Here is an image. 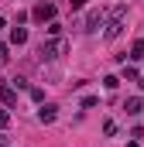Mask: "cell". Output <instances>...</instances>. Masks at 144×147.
Listing matches in <instances>:
<instances>
[{"mask_svg": "<svg viewBox=\"0 0 144 147\" xmlns=\"http://www.w3.org/2000/svg\"><path fill=\"white\" fill-rule=\"evenodd\" d=\"M10 41H14V45H24V41H28V31H24V28H14V31H10Z\"/></svg>", "mask_w": 144, "mask_h": 147, "instance_id": "obj_8", "label": "cell"}, {"mask_svg": "<svg viewBox=\"0 0 144 147\" xmlns=\"http://www.w3.org/2000/svg\"><path fill=\"white\" fill-rule=\"evenodd\" d=\"M96 103H100V99H96V96H82V110H93V106H96Z\"/></svg>", "mask_w": 144, "mask_h": 147, "instance_id": "obj_12", "label": "cell"}, {"mask_svg": "<svg viewBox=\"0 0 144 147\" xmlns=\"http://www.w3.org/2000/svg\"><path fill=\"white\" fill-rule=\"evenodd\" d=\"M0 147H3V137H0Z\"/></svg>", "mask_w": 144, "mask_h": 147, "instance_id": "obj_21", "label": "cell"}, {"mask_svg": "<svg viewBox=\"0 0 144 147\" xmlns=\"http://www.w3.org/2000/svg\"><path fill=\"white\" fill-rule=\"evenodd\" d=\"M31 99H35V103H45V92H41L38 86H35V89H31Z\"/></svg>", "mask_w": 144, "mask_h": 147, "instance_id": "obj_14", "label": "cell"}, {"mask_svg": "<svg viewBox=\"0 0 144 147\" xmlns=\"http://www.w3.org/2000/svg\"><path fill=\"white\" fill-rule=\"evenodd\" d=\"M0 103H3V106H14V103H17V89H14V82H7V79H0Z\"/></svg>", "mask_w": 144, "mask_h": 147, "instance_id": "obj_4", "label": "cell"}, {"mask_svg": "<svg viewBox=\"0 0 144 147\" xmlns=\"http://www.w3.org/2000/svg\"><path fill=\"white\" fill-rule=\"evenodd\" d=\"M62 51H65V41H62V38H52V41H45V45L38 48V58H41V62H55Z\"/></svg>", "mask_w": 144, "mask_h": 147, "instance_id": "obj_2", "label": "cell"}, {"mask_svg": "<svg viewBox=\"0 0 144 147\" xmlns=\"http://www.w3.org/2000/svg\"><path fill=\"white\" fill-rule=\"evenodd\" d=\"M69 7H72V10H79V7H86V0H69Z\"/></svg>", "mask_w": 144, "mask_h": 147, "instance_id": "obj_17", "label": "cell"}, {"mask_svg": "<svg viewBox=\"0 0 144 147\" xmlns=\"http://www.w3.org/2000/svg\"><path fill=\"white\" fill-rule=\"evenodd\" d=\"M127 58H144V41H141V38L130 45V55H127Z\"/></svg>", "mask_w": 144, "mask_h": 147, "instance_id": "obj_9", "label": "cell"}, {"mask_svg": "<svg viewBox=\"0 0 144 147\" xmlns=\"http://www.w3.org/2000/svg\"><path fill=\"white\" fill-rule=\"evenodd\" d=\"M100 28H107V14H103V10H89V17H86V31H100Z\"/></svg>", "mask_w": 144, "mask_h": 147, "instance_id": "obj_5", "label": "cell"}, {"mask_svg": "<svg viewBox=\"0 0 144 147\" xmlns=\"http://www.w3.org/2000/svg\"><path fill=\"white\" fill-rule=\"evenodd\" d=\"M3 28H7V21H3V17H0V34H3Z\"/></svg>", "mask_w": 144, "mask_h": 147, "instance_id": "obj_19", "label": "cell"}, {"mask_svg": "<svg viewBox=\"0 0 144 147\" xmlns=\"http://www.w3.org/2000/svg\"><path fill=\"white\" fill-rule=\"evenodd\" d=\"M103 86H107V89H117V86H120V79H117V75H107V79H103Z\"/></svg>", "mask_w": 144, "mask_h": 147, "instance_id": "obj_13", "label": "cell"}, {"mask_svg": "<svg viewBox=\"0 0 144 147\" xmlns=\"http://www.w3.org/2000/svg\"><path fill=\"white\" fill-rule=\"evenodd\" d=\"M7 123H10V113H7V110H0V130H3Z\"/></svg>", "mask_w": 144, "mask_h": 147, "instance_id": "obj_16", "label": "cell"}, {"mask_svg": "<svg viewBox=\"0 0 144 147\" xmlns=\"http://www.w3.org/2000/svg\"><path fill=\"white\" fill-rule=\"evenodd\" d=\"M124 79H130V82H137L141 75H137V69H134V65H124Z\"/></svg>", "mask_w": 144, "mask_h": 147, "instance_id": "obj_10", "label": "cell"}, {"mask_svg": "<svg viewBox=\"0 0 144 147\" xmlns=\"http://www.w3.org/2000/svg\"><path fill=\"white\" fill-rule=\"evenodd\" d=\"M31 17H35L38 24H45V21H55V3H48V0H41V3H35Z\"/></svg>", "mask_w": 144, "mask_h": 147, "instance_id": "obj_3", "label": "cell"}, {"mask_svg": "<svg viewBox=\"0 0 144 147\" xmlns=\"http://www.w3.org/2000/svg\"><path fill=\"white\" fill-rule=\"evenodd\" d=\"M103 134H107V137H110V134H117V123H113V120H107V123H103Z\"/></svg>", "mask_w": 144, "mask_h": 147, "instance_id": "obj_15", "label": "cell"}, {"mask_svg": "<svg viewBox=\"0 0 144 147\" xmlns=\"http://www.w3.org/2000/svg\"><path fill=\"white\" fill-rule=\"evenodd\" d=\"M124 14H127V7L124 3H113L107 14V38H120V31H124Z\"/></svg>", "mask_w": 144, "mask_h": 147, "instance_id": "obj_1", "label": "cell"}, {"mask_svg": "<svg viewBox=\"0 0 144 147\" xmlns=\"http://www.w3.org/2000/svg\"><path fill=\"white\" fill-rule=\"evenodd\" d=\"M10 55H7V45H0V62H7Z\"/></svg>", "mask_w": 144, "mask_h": 147, "instance_id": "obj_18", "label": "cell"}, {"mask_svg": "<svg viewBox=\"0 0 144 147\" xmlns=\"http://www.w3.org/2000/svg\"><path fill=\"white\" fill-rule=\"evenodd\" d=\"M124 110L130 113V116H134V113H141V110H144V103H141V96H130V99H127V103H124Z\"/></svg>", "mask_w": 144, "mask_h": 147, "instance_id": "obj_7", "label": "cell"}, {"mask_svg": "<svg viewBox=\"0 0 144 147\" xmlns=\"http://www.w3.org/2000/svg\"><path fill=\"white\" fill-rule=\"evenodd\" d=\"M127 147H137V140H130V144H127Z\"/></svg>", "mask_w": 144, "mask_h": 147, "instance_id": "obj_20", "label": "cell"}, {"mask_svg": "<svg viewBox=\"0 0 144 147\" xmlns=\"http://www.w3.org/2000/svg\"><path fill=\"white\" fill-rule=\"evenodd\" d=\"M48 34L58 38V34H62V24H58V21H48Z\"/></svg>", "mask_w": 144, "mask_h": 147, "instance_id": "obj_11", "label": "cell"}, {"mask_svg": "<svg viewBox=\"0 0 144 147\" xmlns=\"http://www.w3.org/2000/svg\"><path fill=\"white\" fill-rule=\"evenodd\" d=\"M55 116H58V106H55V103H45V106L38 110V120H41V123H55Z\"/></svg>", "mask_w": 144, "mask_h": 147, "instance_id": "obj_6", "label": "cell"}]
</instances>
